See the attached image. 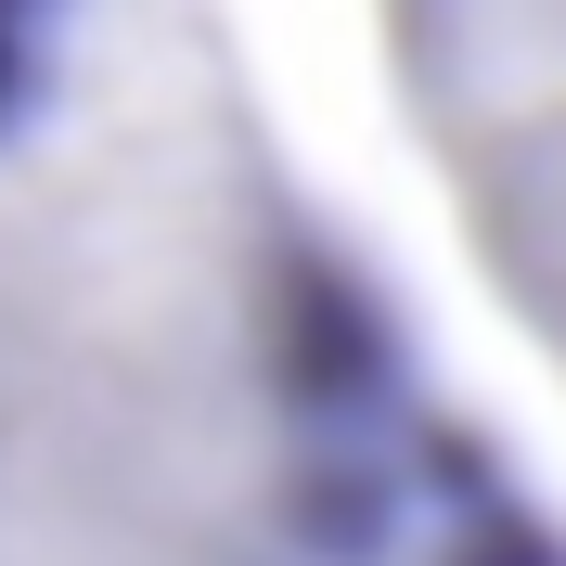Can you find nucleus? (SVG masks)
<instances>
[{"label": "nucleus", "mask_w": 566, "mask_h": 566, "mask_svg": "<svg viewBox=\"0 0 566 566\" xmlns=\"http://www.w3.org/2000/svg\"><path fill=\"white\" fill-rule=\"evenodd\" d=\"M490 451L232 0H0V566H412Z\"/></svg>", "instance_id": "1"}, {"label": "nucleus", "mask_w": 566, "mask_h": 566, "mask_svg": "<svg viewBox=\"0 0 566 566\" xmlns=\"http://www.w3.org/2000/svg\"><path fill=\"white\" fill-rule=\"evenodd\" d=\"M374 27L476 271L566 374V0H374Z\"/></svg>", "instance_id": "2"}, {"label": "nucleus", "mask_w": 566, "mask_h": 566, "mask_svg": "<svg viewBox=\"0 0 566 566\" xmlns=\"http://www.w3.org/2000/svg\"><path fill=\"white\" fill-rule=\"evenodd\" d=\"M412 566H566V502L541 490L515 451L476 463V490L438 515V541H424Z\"/></svg>", "instance_id": "3"}]
</instances>
